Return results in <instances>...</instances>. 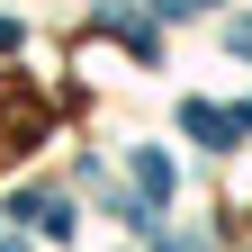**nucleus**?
<instances>
[{"instance_id":"nucleus-3","label":"nucleus","mask_w":252,"mask_h":252,"mask_svg":"<svg viewBox=\"0 0 252 252\" xmlns=\"http://www.w3.org/2000/svg\"><path fill=\"white\" fill-rule=\"evenodd\" d=\"M180 9H207V0H180Z\"/></svg>"},{"instance_id":"nucleus-1","label":"nucleus","mask_w":252,"mask_h":252,"mask_svg":"<svg viewBox=\"0 0 252 252\" xmlns=\"http://www.w3.org/2000/svg\"><path fill=\"white\" fill-rule=\"evenodd\" d=\"M135 180L153 189V198H162V189H171V162H162V153H135Z\"/></svg>"},{"instance_id":"nucleus-2","label":"nucleus","mask_w":252,"mask_h":252,"mask_svg":"<svg viewBox=\"0 0 252 252\" xmlns=\"http://www.w3.org/2000/svg\"><path fill=\"white\" fill-rule=\"evenodd\" d=\"M225 36H234V54H252V18H234V27H225Z\"/></svg>"}]
</instances>
